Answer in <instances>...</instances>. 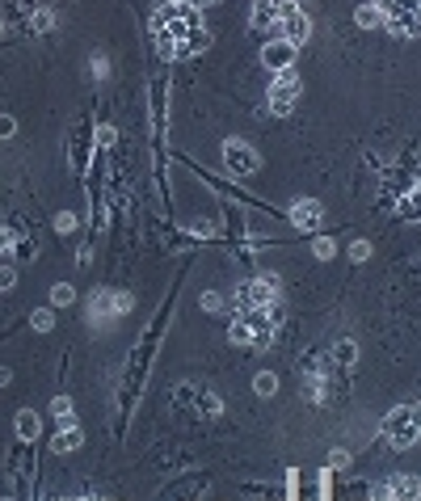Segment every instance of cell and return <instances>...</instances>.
<instances>
[{"mask_svg":"<svg viewBox=\"0 0 421 501\" xmlns=\"http://www.w3.org/2000/svg\"><path fill=\"white\" fill-rule=\"evenodd\" d=\"M224 169L232 177H249V173H257V152L249 143H240V139H228L224 143Z\"/></svg>","mask_w":421,"mask_h":501,"instance_id":"obj_7","label":"cell"},{"mask_svg":"<svg viewBox=\"0 0 421 501\" xmlns=\"http://www.w3.org/2000/svg\"><path fill=\"white\" fill-rule=\"evenodd\" d=\"M295 42H287V38H270L266 46H261V63L270 67V72H287V67H295Z\"/></svg>","mask_w":421,"mask_h":501,"instance_id":"obj_8","label":"cell"},{"mask_svg":"<svg viewBox=\"0 0 421 501\" xmlns=\"http://www.w3.org/2000/svg\"><path fill=\"white\" fill-rule=\"evenodd\" d=\"M384 438L392 447H413L421 438V405H405L384 417Z\"/></svg>","mask_w":421,"mask_h":501,"instance_id":"obj_2","label":"cell"},{"mask_svg":"<svg viewBox=\"0 0 421 501\" xmlns=\"http://www.w3.org/2000/svg\"><path fill=\"white\" fill-rule=\"evenodd\" d=\"M135 308L131 295H110V291H97L93 295V316H127Z\"/></svg>","mask_w":421,"mask_h":501,"instance_id":"obj_10","label":"cell"},{"mask_svg":"<svg viewBox=\"0 0 421 501\" xmlns=\"http://www.w3.org/2000/svg\"><path fill=\"white\" fill-rule=\"evenodd\" d=\"M198 25H202L198 8H190V4H164V8H156V17H152V42H156V51H160L164 59H177V55H181V42H186Z\"/></svg>","mask_w":421,"mask_h":501,"instance_id":"obj_1","label":"cell"},{"mask_svg":"<svg viewBox=\"0 0 421 501\" xmlns=\"http://www.w3.org/2000/svg\"><path fill=\"white\" fill-rule=\"evenodd\" d=\"M291 223L304 228V232H316V228L325 223V207H320L316 198H299V202L291 207Z\"/></svg>","mask_w":421,"mask_h":501,"instance_id":"obj_9","label":"cell"},{"mask_svg":"<svg viewBox=\"0 0 421 501\" xmlns=\"http://www.w3.org/2000/svg\"><path fill=\"white\" fill-rule=\"evenodd\" d=\"M51 413L59 417V426H72V422H76V413H72V401H67V396H59V401L51 405Z\"/></svg>","mask_w":421,"mask_h":501,"instance_id":"obj_21","label":"cell"},{"mask_svg":"<svg viewBox=\"0 0 421 501\" xmlns=\"http://www.w3.org/2000/svg\"><path fill=\"white\" fill-rule=\"evenodd\" d=\"M72 299H76V291H72L67 282H55V287H51V304H55V308H67Z\"/></svg>","mask_w":421,"mask_h":501,"instance_id":"obj_20","label":"cell"},{"mask_svg":"<svg viewBox=\"0 0 421 501\" xmlns=\"http://www.w3.org/2000/svg\"><path fill=\"white\" fill-rule=\"evenodd\" d=\"M384 489H388V497H421V485L409 481V476H396V481H388Z\"/></svg>","mask_w":421,"mask_h":501,"instance_id":"obj_15","label":"cell"},{"mask_svg":"<svg viewBox=\"0 0 421 501\" xmlns=\"http://www.w3.org/2000/svg\"><path fill=\"white\" fill-rule=\"evenodd\" d=\"M350 257H354V261H367V257H371V245H367V240H354V245H350Z\"/></svg>","mask_w":421,"mask_h":501,"instance_id":"obj_31","label":"cell"},{"mask_svg":"<svg viewBox=\"0 0 421 501\" xmlns=\"http://www.w3.org/2000/svg\"><path fill=\"white\" fill-rule=\"evenodd\" d=\"M316 257H320V261H325V257H333V240H329V236H320V240H316Z\"/></svg>","mask_w":421,"mask_h":501,"instance_id":"obj_33","label":"cell"},{"mask_svg":"<svg viewBox=\"0 0 421 501\" xmlns=\"http://www.w3.org/2000/svg\"><path fill=\"white\" fill-rule=\"evenodd\" d=\"M30 325H34L38 333H51V325H55V312H51V308H38V312L30 316Z\"/></svg>","mask_w":421,"mask_h":501,"instance_id":"obj_22","label":"cell"},{"mask_svg":"<svg viewBox=\"0 0 421 501\" xmlns=\"http://www.w3.org/2000/svg\"><path fill=\"white\" fill-rule=\"evenodd\" d=\"M190 8H202V4H215V0H186Z\"/></svg>","mask_w":421,"mask_h":501,"instance_id":"obj_36","label":"cell"},{"mask_svg":"<svg viewBox=\"0 0 421 501\" xmlns=\"http://www.w3.org/2000/svg\"><path fill=\"white\" fill-rule=\"evenodd\" d=\"M80 447V430H76V422L72 426H59V434L51 438V451L55 455H67V451H76Z\"/></svg>","mask_w":421,"mask_h":501,"instance_id":"obj_13","label":"cell"},{"mask_svg":"<svg viewBox=\"0 0 421 501\" xmlns=\"http://www.w3.org/2000/svg\"><path fill=\"white\" fill-rule=\"evenodd\" d=\"M0 34H4V21H0Z\"/></svg>","mask_w":421,"mask_h":501,"instance_id":"obj_38","label":"cell"},{"mask_svg":"<svg viewBox=\"0 0 421 501\" xmlns=\"http://www.w3.org/2000/svg\"><path fill=\"white\" fill-rule=\"evenodd\" d=\"M232 341H236V346H249V325H245V316L232 320Z\"/></svg>","mask_w":421,"mask_h":501,"instance_id":"obj_24","label":"cell"},{"mask_svg":"<svg viewBox=\"0 0 421 501\" xmlns=\"http://www.w3.org/2000/svg\"><path fill=\"white\" fill-rule=\"evenodd\" d=\"M253 392H257V396H274V392H278V375H270V371H261V375L253 379Z\"/></svg>","mask_w":421,"mask_h":501,"instance_id":"obj_19","label":"cell"},{"mask_svg":"<svg viewBox=\"0 0 421 501\" xmlns=\"http://www.w3.org/2000/svg\"><path fill=\"white\" fill-rule=\"evenodd\" d=\"M278 21H283V38H287V42L304 46V42L312 38V17H308L295 0H283V17H278Z\"/></svg>","mask_w":421,"mask_h":501,"instance_id":"obj_6","label":"cell"},{"mask_svg":"<svg viewBox=\"0 0 421 501\" xmlns=\"http://www.w3.org/2000/svg\"><path fill=\"white\" fill-rule=\"evenodd\" d=\"M401 215H405V219H421V177L413 181V194L401 202Z\"/></svg>","mask_w":421,"mask_h":501,"instance_id":"obj_18","label":"cell"},{"mask_svg":"<svg viewBox=\"0 0 421 501\" xmlns=\"http://www.w3.org/2000/svg\"><path fill=\"white\" fill-rule=\"evenodd\" d=\"M30 25H34V30H51V25H55V17H51L46 8H38V13L30 17Z\"/></svg>","mask_w":421,"mask_h":501,"instance_id":"obj_26","label":"cell"},{"mask_svg":"<svg viewBox=\"0 0 421 501\" xmlns=\"http://www.w3.org/2000/svg\"><path fill=\"white\" fill-rule=\"evenodd\" d=\"M17 135V118L13 114H0V139H13Z\"/></svg>","mask_w":421,"mask_h":501,"instance_id":"obj_29","label":"cell"},{"mask_svg":"<svg viewBox=\"0 0 421 501\" xmlns=\"http://www.w3.org/2000/svg\"><path fill=\"white\" fill-rule=\"evenodd\" d=\"M13 426H17V438H21V443H34V438L42 434V422H38V413H34V409H21Z\"/></svg>","mask_w":421,"mask_h":501,"instance_id":"obj_12","label":"cell"},{"mask_svg":"<svg viewBox=\"0 0 421 501\" xmlns=\"http://www.w3.org/2000/svg\"><path fill=\"white\" fill-rule=\"evenodd\" d=\"M278 17H283V4H278V0H257V4H253V25H257V30H266V25L278 21Z\"/></svg>","mask_w":421,"mask_h":501,"instance_id":"obj_14","label":"cell"},{"mask_svg":"<svg viewBox=\"0 0 421 501\" xmlns=\"http://www.w3.org/2000/svg\"><path fill=\"white\" fill-rule=\"evenodd\" d=\"M299 93H304V84H299V76H295L291 67H287V72H274V80H270V114L287 118V114L295 110Z\"/></svg>","mask_w":421,"mask_h":501,"instance_id":"obj_3","label":"cell"},{"mask_svg":"<svg viewBox=\"0 0 421 501\" xmlns=\"http://www.w3.org/2000/svg\"><path fill=\"white\" fill-rule=\"evenodd\" d=\"M17 287V270L13 266H0V291H13Z\"/></svg>","mask_w":421,"mask_h":501,"instance_id":"obj_28","label":"cell"},{"mask_svg":"<svg viewBox=\"0 0 421 501\" xmlns=\"http://www.w3.org/2000/svg\"><path fill=\"white\" fill-rule=\"evenodd\" d=\"M384 25H388V34H396V38H413V34H421L417 13H392V17H384Z\"/></svg>","mask_w":421,"mask_h":501,"instance_id":"obj_11","label":"cell"},{"mask_svg":"<svg viewBox=\"0 0 421 501\" xmlns=\"http://www.w3.org/2000/svg\"><path fill=\"white\" fill-rule=\"evenodd\" d=\"M354 21H358V30H375V25L384 21V13H380L375 4H358V8H354Z\"/></svg>","mask_w":421,"mask_h":501,"instance_id":"obj_17","label":"cell"},{"mask_svg":"<svg viewBox=\"0 0 421 501\" xmlns=\"http://www.w3.org/2000/svg\"><path fill=\"white\" fill-rule=\"evenodd\" d=\"M202 308H207V312H224V295H219V291H207V295H202Z\"/></svg>","mask_w":421,"mask_h":501,"instance_id":"obj_27","label":"cell"},{"mask_svg":"<svg viewBox=\"0 0 421 501\" xmlns=\"http://www.w3.org/2000/svg\"><path fill=\"white\" fill-rule=\"evenodd\" d=\"M55 228H59L63 236H67V232H76V215H72V211H59V215H55Z\"/></svg>","mask_w":421,"mask_h":501,"instance_id":"obj_25","label":"cell"},{"mask_svg":"<svg viewBox=\"0 0 421 501\" xmlns=\"http://www.w3.org/2000/svg\"><path fill=\"white\" fill-rule=\"evenodd\" d=\"M240 316H245V325H249V346H270V341H274V333H278V304L245 308Z\"/></svg>","mask_w":421,"mask_h":501,"instance_id":"obj_4","label":"cell"},{"mask_svg":"<svg viewBox=\"0 0 421 501\" xmlns=\"http://www.w3.org/2000/svg\"><path fill=\"white\" fill-rule=\"evenodd\" d=\"M274 299H278V278H274V274L236 287V304H240V312H245V308H266V304H274Z\"/></svg>","mask_w":421,"mask_h":501,"instance_id":"obj_5","label":"cell"},{"mask_svg":"<svg viewBox=\"0 0 421 501\" xmlns=\"http://www.w3.org/2000/svg\"><path fill=\"white\" fill-rule=\"evenodd\" d=\"M114 135H118L114 126H101V131H97V148H114Z\"/></svg>","mask_w":421,"mask_h":501,"instance_id":"obj_32","label":"cell"},{"mask_svg":"<svg viewBox=\"0 0 421 501\" xmlns=\"http://www.w3.org/2000/svg\"><path fill=\"white\" fill-rule=\"evenodd\" d=\"M93 76H97V80L110 76V59H105V55H93Z\"/></svg>","mask_w":421,"mask_h":501,"instance_id":"obj_30","label":"cell"},{"mask_svg":"<svg viewBox=\"0 0 421 501\" xmlns=\"http://www.w3.org/2000/svg\"><path fill=\"white\" fill-rule=\"evenodd\" d=\"M13 245H17V236H13V232H8V228H0V253H8V249H13Z\"/></svg>","mask_w":421,"mask_h":501,"instance_id":"obj_35","label":"cell"},{"mask_svg":"<svg viewBox=\"0 0 421 501\" xmlns=\"http://www.w3.org/2000/svg\"><path fill=\"white\" fill-rule=\"evenodd\" d=\"M329 468H350V451H333L329 455Z\"/></svg>","mask_w":421,"mask_h":501,"instance_id":"obj_34","label":"cell"},{"mask_svg":"<svg viewBox=\"0 0 421 501\" xmlns=\"http://www.w3.org/2000/svg\"><path fill=\"white\" fill-rule=\"evenodd\" d=\"M198 405H202V413H207V417H219V413H224V401H219L215 392H202V396H198Z\"/></svg>","mask_w":421,"mask_h":501,"instance_id":"obj_23","label":"cell"},{"mask_svg":"<svg viewBox=\"0 0 421 501\" xmlns=\"http://www.w3.org/2000/svg\"><path fill=\"white\" fill-rule=\"evenodd\" d=\"M4 384H8V371H4V367H0V388H4Z\"/></svg>","mask_w":421,"mask_h":501,"instance_id":"obj_37","label":"cell"},{"mask_svg":"<svg viewBox=\"0 0 421 501\" xmlns=\"http://www.w3.org/2000/svg\"><path fill=\"white\" fill-rule=\"evenodd\" d=\"M333 363H337V367H354V363H358V346H354L350 337H342V341L333 346Z\"/></svg>","mask_w":421,"mask_h":501,"instance_id":"obj_16","label":"cell"}]
</instances>
